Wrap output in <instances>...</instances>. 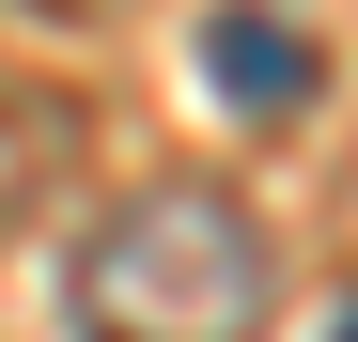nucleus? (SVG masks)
I'll return each mask as SVG.
<instances>
[{"label":"nucleus","instance_id":"nucleus-2","mask_svg":"<svg viewBox=\"0 0 358 342\" xmlns=\"http://www.w3.org/2000/svg\"><path fill=\"white\" fill-rule=\"evenodd\" d=\"M203 94L250 109V125H296V109L327 94V63H312V31H296V16L234 0V16H203Z\"/></svg>","mask_w":358,"mask_h":342},{"label":"nucleus","instance_id":"nucleus-1","mask_svg":"<svg viewBox=\"0 0 358 342\" xmlns=\"http://www.w3.org/2000/svg\"><path fill=\"white\" fill-rule=\"evenodd\" d=\"M280 296H296V280H280V234L218 187V171L125 187L78 234V265H63V327L78 342H265Z\"/></svg>","mask_w":358,"mask_h":342},{"label":"nucleus","instance_id":"nucleus-5","mask_svg":"<svg viewBox=\"0 0 358 342\" xmlns=\"http://www.w3.org/2000/svg\"><path fill=\"white\" fill-rule=\"evenodd\" d=\"M327 342H358V311H343V327H327Z\"/></svg>","mask_w":358,"mask_h":342},{"label":"nucleus","instance_id":"nucleus-3","mask_svg":"<svg viewBox=\"0 0 358 342\" xmlns=\"http://www.w3.org/2000/svg\"><path fill=\"white\" fill-rule=\"evenodd\" d=\"M63 171H78V109L63 94H0V234H16Z\"/></svg>","mask_w":358,"mask_h":342},{"label":"nucleus","instance_id":"nucleus-4","mask_svg":"<svg viewBox=\"0 0 358 342\" xmlns=\"http://www.w3.org/2000/svg\"><path fill=\"white\" fill-rule=\"evenodd\" d=\"M16 16H31V31H125L141 0H16Z\"/></svg>","mask_w":358,"mask_h":342}]
</instances>
